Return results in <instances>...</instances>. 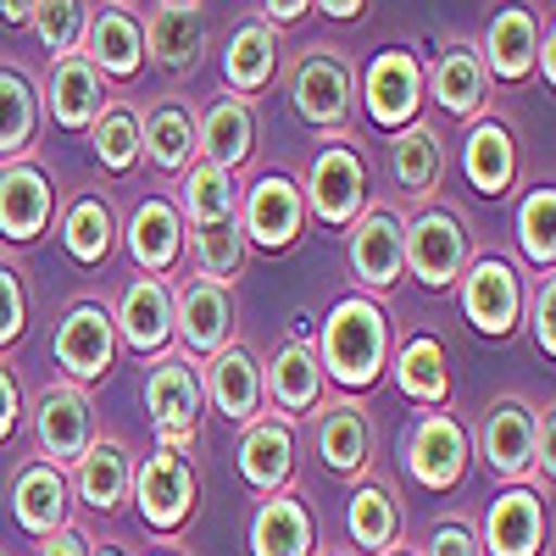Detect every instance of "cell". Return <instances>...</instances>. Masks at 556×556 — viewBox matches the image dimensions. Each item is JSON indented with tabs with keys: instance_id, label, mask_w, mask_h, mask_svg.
Instances as JSON below:
<instances>
[{
	"instance_id": "83f0119b",
	"label": "cell",
	"mask_w": 556,
	"mask_h": 556,
	"mask_svg": "<svg viewBox=\"0 0 556 556\" xmlns=\"http://www.w3.org/2000/svg\"><path fill=\"white\" fill-rule=\"evenodd\" d=\"M12 518L23 534L34 540H51L56 529L73 523V490H67V473L45 468L39 456H28L23 468L12 473Z\"/></svg>"
},
{
	"instance_id": "4fadbf2b",
	"label": "cell",
	"mask_w": 556,
	"mask_h": 556,
	"mask_svg": "<svg viewBox=\"0 0 556 556\" xmlns=\"http://www.w3.org/2000/svg\"><path fill=\"white\" fill-rule=\"evenodd\" d=\"M534 424H540V406L523 395H501L484 424H479V456L490 462V473L506 484H540L534 479Z\"/></svg>"
},
{
	"instance_id": "277c9868",
	"label": "cell",
	"mask_w": 556,
	"mask_h": 556,
	"mask_svg": "<svg viewBox=\"0 0 556 556\" xmlns=\"http://www.w3.org/2000/svg\"><path fill=\"white\" fill-rule=\"evenodd\" d=\"M290 101L323 134H340L356 117V67L345 62L340 45H306V51L295 56V67H290Z\"/></svg>"
},
{
	"instance_id": "f546056e",
	"label": "cell",
	"mask_w": 556,
	"mask_h": 556,
	"mask_svg": "<svg viewBox=\"0 0 556 556\" xmlns=\"http://www.w3.org/2000/svg\"><path fill=\"white\" fill-rule=\"evenodd\" d=\"M424 89L440 101V112L479 123L484 106H490V73H484V62H479V45L451 39L445 51L434 56V67L424 73Z\"/></svg>"
},
{
	"instance_id": "11a10c76",
	"label": "cell",
	"mask_w": 556,
	"mask_h": 556,
	"mask_svg": "<svg viewBox=\"0 0 556 556\" xmlns=\"http://www.w3.org/2000/svg\"><path fill=\"white\" fill-rule=\"evenodd\" d=\"M312 12H323V17H334V23H351L356 12H367L362 0H329V7H312Z\"/></svg>"
},
{
	"instance_id": "ac0fdd59",
	"label": "cell",
	"mask_w": 556,
	"mask_h": 556,
	"mask_svg": "<svg viewBox=\"0 0 556 556\" xmlns=\"http://www.w3.org/2000/svg\"><path fill=\"white\" fill-rule=\"evenodd\" d=\"M473 540H479V556H540L545 551V495L529 484H506L484 506V529Z\"/></svg>"
},
{
	"instance_id": "ba28073f",
	"label": "cell",
	"mask_w": 556,
	"mask_h": 556,
	"mask_svg": "<svg viewBox=\"0 0 556 556\" xmlns=\"http://www.w3.org/2000/svg\"><path fill=\"white\" fill-rule=\"evenodd\" d=\"M468 456H473V440L462 429V417H451L445 406L440 412H417L412 429L401 434V462L406 473L424 484V490H456L468 479Z\"/></svg>"
},
{
	"instance_id": "9c48e42d",
	"label": "cell",
	"mask_w": 556,
	"mask_h": 556,
	"mask_svg": "<svg viewBox=\"0 0 556 556\" xmlns=\"http://www.w3.org/2000/svg\"><path fill=\"white\" fill-rule=\"evenodd\" d=\"M28 424H34L39 462L67 473L89 451V440H96V401H89V390H78V384H45L34 412H28Z\"/></svg>"
},
{
	"instance_id": "e575fe53",
	"label": "cell",
	"mask_w": 556,
	"mask_h": 556,
	"mask_svg": "<svg viewBox=\"0 0 556 556\" xmlns=\"http://www.w3.org/2000/svg\"><path fill=\"white\" fill-rule=\"evenodd\" d=\"M462 173L479 195H506L518 178V134L501 117H479L462 139Z\"/></svg>"
},
{
	"instance_id": "d4e9b609",
	"label": "cell",
	"mask_w": 556,
	"mask_h": 556,
	"mask_svg": "<svg viewBox=\"0 0 556 556\" xmlns=\"http://www.w3.org/2000/svg\"><path fill=\"white\" fill-rule=\"evenodd\" d=\"M112 106V89L106 78L89 67L84 56H62L51 62V73H45V89H39V112H51L67 134H84L96 128V117Z\"/></svg>"
},
{
	"instance_id": "8d00e7d4",
	"label": "cell",
	"mask_w": 556,
	"mask_h": 556,
	"mask_svg": "<svg viewBox=\"0 0 556 556\" xmlns=\"http://www.w3.org/2000/svg\"><path fill=\"white\" fill-rule=\"evenodd\" d=\"M390 374H395V390L406 401H417L424 412H440L451 395V362H445V345L434 334H412L406 345H395Z\"/></svg>"
},
{
	"instance_id": "4316f807",
	"label": "cell",
	"mask_w": 556,
	"mask_h": 556,
	"mask_svg": "<svg viewBox=\"0 0 556 556\" xmlns=\"http://www.w3.org/2000/svg\"><path fill=\"white\" fill-rule=\"evenodd\" d=\"M240 479L256 490V495H285L295 484V424H285V417L262 412L256 424L240 434Z\"/></svg>"
},
{
	"instance_id": "5b68a950",
	"label": "cell",
	"mask_w": 556,
	"mask_h": 556,
	"mask_svg": "<svg viewBox=\"0 0 556 556\" xmlns=\"http://www.w3.org/2000/svg\"><path fill=\"white\" fill-rule=\"evenodd\" d=\"M128 501H134V513H139V523H146V529L178 534L184 523L195 518V501H201V479H195V468H190V456L156 445V451L134 468Z\"/></svg>"
},
{
	"instance_id": "d590c367",
	"label": "cell",
	"mask_w": 556,
	"mask_h": 556,
	"mask_svg": "<svg viewBox=\"0 0 556 556\" xmlns=\"http://www.w3.org/2000/svg\"><path fill=\"white\" fill-rule=\"evenodd\" d=\"M251 556H317V523L295 490L267 495L251 518Z\"/></svg>"
},
{
	"instance_id": "d6986e66",
	"label": "cell",
	"mask_w": 556,
	"mask_h": 556,
	"mask_svg": "<svg viewBox=\"0 0 556 556\" xmlns=\"http://www.w3.org/2000/svg\"><path fill=\"white\" fill-rule=\"evenodd\" d=\"M117 235H123L139 278H167L184 262V235H190V228H184L173 195H151V201H139L128 212V223L117 228Z\"/></svg>"
},
{
	"instance_id": "9a60e30c",
	"label": "cell",
	"mask_w": 556,
	"mask_h": 556,
	"mask_svg": "<svg viewBox=\"0 0 556 556\" xmlns=\"http://www.w3.org/2000/svg\"><path fill=\"white\" fill-rule=\"evenodd\" d=\"M201 395L235 429H251L256 417L267 412V401H262V356L251 345H240V340H228L217 356L201 362Z\"/></svg>"
},
{
	"instance_id": "30bf717a",
	"label": "cell",
	"mask_w": 556,
	"mask_h": 556,
	"mask_svg": "<svg viewBox=\"0 0 556 556\" xmlns=\"http://www.w3.org/2000/svg\"><path fill=\"white\" fill-rule=\"evenodd\" d=\"M306 228V201H301V184L290 173H262L256 184L240 190V235L256 251H290Z\"/></svg>"
},
{
	"instance_id": "f5cc1de1",
	"label": "cell",
	"mask_w": 556,
	"mask_h": 556,
	"mask_svg": "<svg viewBox=\"0 0 556 556\" xmlns=\"http://www.w3.org/2000/svg\"><path fill=\"white\" fill-rule=\"evenodd\" d=\"M306 12H312L306 0H285V7L273 0V7H262V17H256V23H267V28H290V23H301Z\"/></svg>"
},
{
	"instance_id": "52a82bcc",
	"label": "cell",
	"mask_w": 556,
	"mask_h": 556,
	"mask_svg": "<svg viewBox=\"0 0 556 556\" xmlns=\"http://www.w3.org/2000/svg\"><path fill=\"white\" fill-rule=\"evenodd\" d=\"M301 184V201L312 217H323L329 228H351L356 212L367 206V162L351 139H329L317 146V156L306 162V178Z\"/></svg>"
},
{
	"instance_id": "7dc6e473",
	"label": "cell",
	"mask_w": 556,
	"mask_h": 556,
	"mask_svg": "<svg viewBox=\"0 0 556 556\" xmlns=\"http://www.w3.org/2000/svg\"><path fill=\"white\" fill-rule=\"evenodd\" d=\"M523 306H529V329H534V345L545 356H556V278L545 273L534 290H523Z\"/></svg>"
},
{
	"instance_id": "9f6ffc18",
	"label": "cell",
	"mask_w": 556,
	"mask_h": 556,
	"mask_svg": "<svg viewBox=\"0 0 556 556\" xmlns=\"http://www.w3.org/2000/svg\"><path fill=\"white\" fill-rule=\"evenodd\" d=\"M34 12H39V0H17V7L7 0V7H0V17H7V23H34Z\"/></svg>"
},
{
	"instance_id": "db71d44e",
	"label": "cell",
	"mask_w": 556,
	"mask_h": 556,
	"mask_svg": "<svg viewBox=\"0 0 556 556\" xmlns=\"http://www.w3.org/2000/svg\"><path fill=\"white\" fill-rule=\"evenodd\" d=\"M534 73H545V84H556V28H551V17L540 23V51H534Z\"/></svg>"
},
{
	"instance_id": "680465c9",
	"label": "cell",
	"mask_w": 556,
	"mask_h": 556,
	"mask_svg": "<svg viewBox=\"0 0 556 556\" xmlns=\"http://www.w3.org/2000/svg\"><path fill=\"white\" fill-rule=\"evenodd\" d=\"M384 556H417V551H412V545H395V551H384Z\"/></svg>"
},
{
	"instance_id": "1f68e13d",
	"label": "cell",
	"mask_w": 556,
	"mask_h": 556,
	"mask_svg": "<svg viewBox=\"0 0 556 556\" xmlns=\"http://www.w3.org/2000/svg\"><path fill=\"white\" fill-rule=\"evenodd\" d=\"M401 529H406V513H401V495L390 479H356L351 495H345V534L362 556H384L401 545Z\"/></svg>"
},
{
	"instance_id": "ee69618b",
	"label": "cell",
	"mask_w": 556,
	"mask_h": 556,
	"mask_svg": "<svg viewBox=\"0 0 556 556\" xmlns=\"http://www.w3.org/2000/svg\"><path fill=\"white\" fill-rule=\"evenodd\" d=\"M518 251H523L540 273L556 267V190H551L545 178L529 184V195L518 201Z\"/></svg>"
},
{
	"instance_id": "5bb4252c",
	"label": "cell",
	"mask_w": 556,
	"mask_h": 556,
	"mask_svg": "<svg viewBox=\"0 0 556 556\" xmlns=\"http://www.w3.org/2000/svg\"><path fill=\"white\" fill-rule=\"evenodd\" d=\"M462 312L479 334L506 340L523 317V278L506 256H473L462 267Z\"/></svg>"
},
{
	"instance_id": "484cf974",
	"label": "cell",
	"mask_w": 556,
	"mask_h": 556,
	"mask_svg": "<svg viewBox=\"0 0 556 556\" xmlns=\"http://www.w3.org/2000/svg\"><path fill=\"white\" fill-rule=\"evenodd\" d=\"M112 329H117V345L139 356H162L173 345V285L167 278H134L117 295Z\"/></svg>"
},
{
	"instance_id": "44dd1931",
	"label": "cell",
	"mask_w": 556,
	"mask_h": 556,
	"mask_svg": "<svg viewBox=\"0 0 556 556\" xmlns=\"http://www.w3.org/2000/svg\"><path fill=\"white\" fill-rule=\"evenodd\" d=\"M146 62H156L162 73H195L206 56V7L195 0H162L146 12Z\"/></svg>"
},
{
	"instance_id": "c3c4849f",
	"label": "cell",
	"mask_w": 556,
	"mask_h": 556,
	"mask_svg": "<svg viewBox=\"0 0 556 556\" xmlns=\"http://www.w3.org/2000/svg\"><path fill=\"white\" fill-rule=\"evenodd\" d=\"M417 556H479V540H473V529L462 523V518H445Z\"/></svg>"
},
{
	"instance_id": "603a6c76",
	"label": "cell",
	"mask_w": 556,
	"mask_h": 556,
	"mask_svg": "<svg viewBox=\"0 0 556 556\" xmlns=\"http://www.w3.org/2000/svg\"><path fill=\"white\" fill-rule=\"evenodd\" d=\"M56 212V190H51V173H45L34 156L17 162H0V235L28 245L45 235V223Z\"/></svg>"
},
{
	"instance_id": "f6af8a7d",
	"label": "cell",
	"mask_w": 556,
	"mask_h": 556,
	"mask_svg": "<svg viewBox=\"0 0 556 556\" xmlns=\"http://www.w3.org/2000/svg\"><path fill=\"white\" fill-rule=\"evenodd\" d=\"M84 23H89V7H78V0H39V12H34V34L39 45L51 51L56 62L62 56H78V45H84Z\"/></svg>"
},
{
	"instance_id": "d6a6232c",
	"label": "cell",
	"mask_w": 556,
	"mask_h": 556,
	"mask_svg": "<svg viewBox=\"0 0 556 556\" xmlns=\"http://www.w3.org/2000/svg\"><path fill=\"white\" fill-rule=\"evenodd\" d=\"M390 178L406 201H434L440 178H445V139L434 123H406L401 134H390Z\"/></svg>"
},
{
	"instance_id": "3957f363",
	"label": "cell",
	"mask_w": 556,
	"mask_h": 556,
	"mask_svg": "<svg viewBox=\"0 0 556 556\" xmlns=\"http://www.w3.org/2000/svg\"><path fill=\"white\" fill-rule=\"evenodd\" d=\"M146 412L156 424V445L167 451H195V434H201V412H206V395H201V367L178 351H162L151 356V374H146Z\"/></svg>"
},
{
	"instance_id": "74e56055",
	"label": "cell",
	"mask_w": 556,
	"mask_h": 556,
	"mask_svg": "<svg viewBox=\"0 0 556 556\" xmlns=\"http://www.w3.org/2000/svg\"><path fill=\"white\" fill-rule=\"evenodd\" d=\"M278 73V34L267 23H240L235 34H228L223 45V84H228V96H262V89L273 84Z\"/></svg>"
},
{
	"instance_id": "7c38bea8",
	"label": "cell",
	"mask_w": 556,
	"mask_h": 556,
	"mask_svg": "<svg viewBox=\"0 0 556 556\" xmlns=\"http://www.w3.org/2000/svg\"><path fill=\"white\" fill-rule=\"evenodd\" d=\"M173 340H178V356H190L195 367L217 356L235 340V290L206 285V278L173 285Z\"/></svg>"
},
{
	"instance_id": "e0dca14e",
	"label": "cell",
	"mask_w": 556,
	"mask_h": 556,
	"mask_svg": "<svg viewBox=\"0 0 556 556\" xmlns=\"http://www.w3.org/2000/svg\"><path fill=\"white\" fill-rule=\"evenodd\" d=\"M362 96H367V117H374L379 128L401 134L406 123H417V112H424V62H417L412 51H401V45H390V51H379L374 62H367V78H362Z\"/></svg>"
},
{
	"instance_id": "6f0895ef",
	"label": "cell",
	"mask_w": 556,
	"mask_h": 556,
	"mask_svg": "<svg viewBox=\"0 0 556 556\" xmlns=\"http://www.w3.org/2000/svg\"><path fill=\"white\" fill-rule=\"evenodd\" d=\"M89 556H128L123 545H89Z\"/></svg>"
},
{
	"instance_id": "816d5d0a",
	"label": "cell",
	"mask_w": 556,
	"mask_h": 556,
	"mask_svg": "<svg viewBox=\"0 0 556 556\" xmlns=\"http://www.w3.org/2000/svg\"><path fill=\"white\" fill-rule=\"evenodd\" d=\"M89 545H96V540H89L78 523H67V529H56L51 540H39V556H89Z\"/></svg>"
},
{
	"instance_id": "8992f818",
	"label": "cell",
	"mask_w": 556,
	"mask_h": 556,
	"mask_svg": "<svg viewBox=\"0 0 556 556\" xmlns=\"http://www.w3.org/2000/svg\"><path fill=\"white\" fill-rule=\"evenodd\" d=\"M468 262H473V235H468V217H462L456 206L429 201L424 212L406 223V273L424 290L456 285Z\"/></svg>"
},
{
	"instance_id": "4dcf8cb0",
	"label": "cell",
	"mask_w": 556,
	"mask_h": 556,
	"mask_svg": "<svg viewBox=\"0 0 556 556\" xmlns=\"http://www.w3.org/2000/svg\"><path fill=\"white\" fill-rule=\"evenodd\" d=\"M128 479H134V456L123 440L101 434V440H89V451L67 468V490L89 506V513H123V501H128Z\"/></svg>"
},
{
	"instance_id": "681fc988",
	"label": "cell",
	"mask_w": 556,
	"mask_h": 556,
	"mask_svg": "<svg viewBox=\"0 0 556 556\" xmlns=\"http://www.w3.org/2000/svg\"><path fill=\"white\" fill-rule=\"evenodd\" d=\"M534 479L540 484L556 479V417H551V406H540V424H534Z\"/></svg>"
},
{
	"instance_id": "ffe728a7",
	"label": "cell",
	"mask_w": 556,
	"mask_h": 556,
	"mask_svg": "<svg viewBox=\"0 0 556 556\" xmlns=\"http://www.w3.org/2000/svg\"><path fill=\"white\" fill-rule=\"evenodd\" d=\"M262 401L273 406V417H285V424H306L317 412L323 367H317V351L306 340H285L262 362Z\"/></svg>"
},
{
	"instance_id": "94428289",
	"label": "cell",
	"mask_w": 556,
	"mask_h": 556,
	"mask_svg": "<svg viewBox=\"0 0 556 556\" xmlns=\"http://www.w3.org/2000/svg\"><path fill=\"white\" fill-rule=\"evenodd\" d=\"M317 556H351V551H317Z\"/></svg>"
},
{
	"instance_id": "f35d334b",
	"label": "cell",
	"mask_w": 556,
	"mask_h": 556,
	"mask_svg": "<svg viewBox=\"0 0 556 556\" xmlns=\"http://www.w3.org/2000/svg\"><path fill=\"white\" fill-rule=\"evenodd\" d=\"M178 217L184 228H212V223H235L240 217V178L223 173V167H206L195 162L190 173L178 178Z\"/></svg>"
},
{
	"instance_id": "91938a15",
	"label": "cell",
	"mask_w": 556,
	"mask_h": 556,
	"mask_svg": "<svg viewBox=\"0 0 556 556\" xmlns=\"http://www.w3.org/2000/svg\"><path fill=\"white\" fill-rule=\"evenodd\" d=\"M151 556H184V551H173V545H156V551H151Z\"/></svg>"
},
{
	"instance_id": "f907efd6",
	"label": "cell",
	"mask_w": 556,
	"mask_h": 556,
	"mask_svg": "<svg viewBox=\"0 0 556 556\" xmlns=\"http://www.w3.org/2000/svg\"><path fill=\"white\" fill-rule=\"evenodd\" d=\"M23 424V384L7 362H0V440H12Z\"/></svg>"
},
{
	"instance_id": "7a4b0ae2",
	"label": "cell",
	"mask_w": 556,
	"mask_h": 556,
	"mask_svg": "<svg viewBox=\"0 0 556 556\" xmlns=\"http://www.w3.org/2000/svg\"><path fill=\"white\" fill-rule=\"evenodd\" d=\"M345 262L356 278V295H390L406 278V217L390 201H367L345 228Z\"/></svg>"
},
{
	"instance_id": "ab89813d",
	"label": "cell",
	"mask_w": 556,
	"mask_h": 556,
	"mask_svg": "<svg viewBox=\"0 0 556 556\" xmlns=\"http://www.w3.org/2000/svg\"><path fill=\"white\" fill-rule=\"evenodd\" d=\"M62 245L78 267H101L117 245V217L106 195H73L62 206Z\"/></svg>"
},
{
	"instance_id": "60d3db41",
	"label": "cell",
	"mask_w": 556,
	"mask_h": 556,
	"mask_svg": "<svg viewBox=\"0 0 556 556\" xmlns=\"http://www.w3.org/2000/svg\"><path fill=\"white\" fill-rule=\"evenodd\" d=\"M39 134V84L17 67H0V162L34 151Z\"/></svg>"
},
{
	"instance_id": "2e32d148",
	"label": "cell",
	"mask_w": 556,
	"mask_h": 556,
	"mask_svg": "<svg viewBox=\"0 0 556 556\" xmlns=\"http://www.w3.org/2000/svg\"><path fill=\"white\" fill-rule=\"evenodd\" d=\"M56 362H62L67 384H78V390L112 374L117 329H112V312L101 301H78V306L62 312V323H56Z\"/></svg>"
},
{
	"instance_id": "b9f144b4",
	"label": "cell",
	"mask_w": 556,
	"mask_h": 556,
	"mask_svg": "<svg viewBox=\"0 0 556 556\" xmlns=\"http://www.w3.org/2000/svg\"><path fill=\"white\" fill-rule=\"evenodd\" d=\"M190 256H195V278H206V285H223L235 290V278L245 273V235H240V217L235 223H212V228H190Z\"/></svg>"
},
{
	"instance_id": "7bdbcfd3",
	"label": "cell",
	"mask_w": 556,
	"mask_h": 556,
	"mask_svg": "<svg viewBox=\"0 0 556 556\" xmlns=\"http://www.w3.org/2000/svg\"><path fill=\"white\" fill-rule=\"evenodd\" d=\"M89 146H96V162L106 167V173H134L139 167V106H128V101H112L101 117H96V128H89Z\"/></svg>"
},
{
	"instance_id": "f1b7e54d",
	"label": "cell",
	"mask_w": 556,
	"mask_h": 556,
	"mask_svg": "<svg viewBox=\"0 0 556 556\" xmlns=\"http://www.w3.org/2000/svg\"><path fill=\"white\" fill-rule=\"evenodd\" d=\"M139 162H151L162 178H184L195 167V106L162 96L151 112H139Z\"/></svg>"
},
{
	"instance_id": "7402d4cb",
	"label": "cell",
	"mask_w": 556,
	"mask_h": 556,
	"mask_svg": "<svg viewBox=\"0 0 556 556\" xmlns=\"http://www.w3.org/2000/svg\"><path fill=\"white\" fill-rule=\"evenodd\" d=\"M256 156V106L240 96H217L195 112V162L235 173Z\"/></svg>"
},
{
	"instance_id": "8fae6325",
	"label": "cell",
	"mask_w": 556,
	"mask_h": 556,
	"mask_svg": "<svg viewBox=\"0 0 556 556\" xmlns=\"http://www.w3.org/2000/svg\"><path fill=\"white\" fill-rule=\"evenodd\" d=\"M306 424H312V445L323 456V468L351 484L367 479V468H374V417H367L356 395H340V401L323 395Z\"/></svg>"
},
{
	"instance_id": "bcb514c9",
	"label": "cell",
	"mask_w": 556,
	"mask_h": 556,
	"mask_svg": "<svg viewBox=\"0 0 556 556\" xmlns=\"http://www.w3.org/2000/svg\"><path fill=\"white\" fill-rule=\"evenodd\" d=\"M23 334H28V290L17 262L0 256V351H12Z\"/></svg>"
},
{
	"instance_id": "836d02e7",
	"label": "cell",
	"mask_w": 556,
	"mask_h": 556,
	"mask_svg": "<svg viewBox=\"0 0 556 556\" xmlns=\"http://www.w3.org/2000/svg\"><path fill=\"white\" fill-rule=\"evenodd\" d=\"M534 51H540V12L529 7H506L490 17L484 45H479V62L490 78L501 84H523L534 73Z\"/></svg>"
},
{
	"instance_id": "6da1fadb",
	"label": "cell",
	"mask_w": 556,
	"mask_h": 556,
	"mask_svg": "<svg viewBox=\"0 0 556 556\" xmlns=\"http://www.w3.org/2000/svg\"><path fill=\"white\" fill-rule=\"evenodd\" d=\"M317 367H323V384H340L345 395L374 390L390 374V312L374 295H340L323 317V334H317Z\"/></svg>"
},
{
	"instance_id": "cb8c5ba5",
	"label": "cell",
	"mask_w": 556,
	"mask_h": 556,
	"mask_svg": "<svg viewBox=\"0 0 556 556\" xmlns=\"http://www.w3.org/2000/svg\"><path fill=\"white\" fill-rule=\"evenodd\" d=\"M78 56L96 67L106 84L112 78H134L139 67H146V28H139L134 7H89Z\"/></svg>"
}]
</instances>
